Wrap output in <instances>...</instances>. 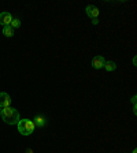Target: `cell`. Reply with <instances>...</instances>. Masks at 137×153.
<instances>
[{
  "mask_svg": "<svg viewBox=\"0 0 137 153\" xmlns=\"http://www.w3.org/2000/svg\"><path fill=\"white\" fill-rule=\"evenodd\" d=\"M0 116H1V119L8 124H16L21 120L18 109H15V108H13V107L3 108V109L0 111Z\"/></svg>",
  "mask_w": 137,
  "mask_h": 153,
  "instance_id": "cell-1",
  "label": "cell"
},
{
  "mask_svg": "<svg viewBox=\"0 0 137 153\" xmlns=\"http://www.w3.org/2000/svg\"><path fill=\"white\" fill-rule=\"evenodd\" d=\"M16 126H18V131H19L21 135H30L34 131V127H36L33 120H30V119H21L16 123Z\"/></svg>",
  "mask_w": 137,
  "mask_h": 153,
  "instance_id": "cell-2",
  "label": "cell"
},
{
  "mask_svg": "<svg viewBox=\"0 0 137 153\" xmlns=\"http://www.w3.org/2000/svg\"><path fill=\"white\" fill-rule=\"evenodd\" d=\"M11 104V97L8 93L6 92H0V108H6L10 107Z\"/></svg>",
  "mask_w": 137,
  "mask_h": 153,
  "instance_id": "cell-3",
  "label": "cell"
},
{
  "mask_svg": "<svg viewBox=\"0 0 137 153\" xmlns=\"http://www.w3.org/2000/svg\"><path fill=\"white\" fill-rule=\"evenodd\" d=\"M11 21H13V15L10 13H0V25L1 26H10Z\"/></svg>",
  "mask_w": 137,
  "mask_h": 153,
  "instance_id": "cell-4",
  "label": "cell"
},
{
  "mask_svg": "<svg viewBox=\"0 0 137 153\" xmlns=\"http://www.w3.org/2000/svg\"><path fill=\"white\" fill-rule=\"evenodd\" d=\"M104 63H106V59L103 58V56H95V58L92 59V67L96 70L103 69V67H104Z\"/></svg>",
  "mask_w": 137,
  "mask_h": 153,
  "instance_id": "cell-5",
  "label": "cell"
},
{
  "mask_svg": "<svg viewBox=\"0 0 137 153\" xmlns=\"http://www.w3.org/2000/svg\"><path fill=\"white\" fill-rule=\"evenodd\" d=\"M85 13H86V15H88L91 19H93V18H98L99 16V8L96 6L89 4V6H86V8H85Z\"/></svg>",
  "mask_w": 137,
  "mask_h": 153,
  "instance_id": "cell-6",
  "label": "cell"
},
{
  "mask_svg": "<svg viewBox=\"0 0 137 153\" xmlns=\"http://www.w3.org/2000/svg\"><path fill=\"white\" fill-rule=\"evenodd\" d=\"M3 36L4 37H13L14 36V29L11 26H4L3 27Z\"/></svg>",
  "mask_w": 137,
  "mask_h": 153,
  "instance_id": "cell-7",
  "label": "cell"
},
{
  "mask_svg": "<svg viewBox=\"0 0 137 153\" xmlns=\"http://www.w3.org/2000/svg\"><path fill=\"white\" fill-rule=\"evenodd\" d=\"M104 69L107 70V71H115V70H117V63L115 62H106Z\"/></svg>",
  "mask_w": 137,
  "mask_h": 153,
  "instance_id": "cell-8",
  "label": "cell"
},
{
  "mask_svg": "<svg viewBox=\"0 0 137 153\" xmlns=\"http://www.w3.org/2000/svg\"><path fill=\"white\" fill-rule=\"evenodd\" d=\"M34 126H39V127H42L44 124H45V120H44V118L42 116H36L34 118Z\"/></svg>",
  "mask_w": 137,
  "mask_h": 153,
  "instance_id": "cell-9",
  "label": "cell"
},
{
  "mask_svg": "<svg viewBox=\"0 0 137 153\" xmlns=\"http://www.w3.org/2000/svg\"><path fill=\"white\" fill-rule=\"evenodd\" d=\"M13 29H18V27L21 26V21L18 19V18H13V21H11V25H10Z\"/></svg>",
  "mask_w": 137,
  "mask_h": 153,
  "instance_id": "cell-10",
  "label": "cell"
},
{
  "mask_svg": "<svg viewBox=\"0 0 137 153\" xmlns=\"http://www.w3.org/2000/svg\"><path fill=\"white\" fill-rule=\"evenodd\" d=\"M92 23H93V25H98L99 19H98V18H93V19H92Z\"/></svg>",
  "mask_w": 137,
  "mask_h": 153,
  "instance_id": "cell-11",
  "label": "cell"
},
{
  "mask_svg": "<svg viewBox=\"0 0 137 153\" xmlns=\"http://www.w3.org/2000/svg\"><path fill=\"white\" fill-rule=\"evenodd\" d=\"M136 96H133V97H132V103H133V105H136Z\"/></svg>",
  "mask_w": 137,
  "mask_h": 153,
  "instance_id": "cell-12",
  "label": "cell"
},
{
  "mask_svg": "<svg viewBox=\"0 0 137 153\" xmlns=\"http://www.w3.org/2000/svg\"><path fill=\"white\" fill-rule=\"evenodd\" d=\"M133 64H134V66L137 64V59H136V58H133Z\"/></svg>",
  "mask_w": 137,
  "mask_h": 153,
  "instance_id": "cell-13",
  "label": "cell"
},
{
  "mask_svg": "<svg viewBox=\"0 0 137 153\" xmlns=\"http://www.w3.org/2000/svg\"><path fill=\"white\" fill-rule=\"evenodd\" d=\"M28 153H33V150L32 149H28Z\"/></svg>",
  "mask_w": 137,
  "mask_h": 153,
  "instance_id": "cell-14",
  "label": "cell"
},
{
  "mask_svg": "<svg viewBox=\"0 0 137 153\" xmlns=\"http://www.w3.org/2000/svg\"><path fill=\"white\" fill-rule=\"evenodd\" d=\"M132 153H137V149H134V150H133V152H132Z\"/></svg>",
  "mask_w": 137,
  "mask_h": 153,
  "instance_id": "cell-15",
  "label": "cell"
},
{
  "mask_svg": "<svg viewBox=\"0 0 137 153\" xmlns=\"http://www.w3.org/2000/svg\"><path fill=\"white\" fill-rule=\"evenodd\" d=\"M0 111H1V108H0Z\"/></svg>",
  "mask_w": 137,
  "mask_h": 153,
  "instance_id": "cell-16",
  "label": "cell"
}]
</instances>
